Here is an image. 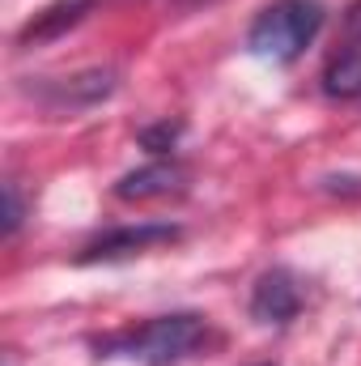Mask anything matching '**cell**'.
Wrapping results in <instances>:
<instances>
[{"instance_id": "cell-12", "label": "cell", "mask_w": 361, "mask_h": 366, "mask_svg": "<svg viewBox=\"0 0 361 366\" xmlns=\"http://www.w3.org/2000/svg\"><path fill=\"white\" fill-rule=\"evenodd\" d=\"M260 366H276V362H260Z\"/></svg>"}, {"instance_id": "cell-6", "label": "cell", "mask_w": 361, "mask_h": 366, "mask_svg": "<svg viewBox=\"0 0 361 366\" xmlns=\"http://www.w3.org/2000/svg\"><path fill=\"white\" fill-rule=\"evenodd\" d=\"M119 200L128 204H145V200H166V196H179L187 192V167H179L175 158H158V162H145L128 175H119L111 187Z\"/></svg>"}, {"instance_id": "cell-9", "label": "cell", "mask_w": 361, "mask_h": 366, "mask_svg": "<svg viewBox=\"0 0 361 366\" xmlns=\"http://www.w3.org/2000/svg\"><path fill=\"white\" fill-rule=\"evenodd\" d=\"M179 137H183V124L175 119H162V124H153V128H145L141 132V149H149V154H171L175 145H179Z\"/></svg>"}, {"instance_id": "cell-10", "label": "cell", "mask_w": 361, "mask_h": 366, "mask_svg": "<svg viewBox=\"0 0 361 366\" xmlns=\"http://www.w3.org/2000/svg\"><path fill=\"white\" fill-rule=\"evenodd\" d=\"M26 222V196H21V183L4 179V239H13Z\"/></svg>"}, {"instance_id": "cell-11", "label": "cell", "mask_w": 361, "mask_h": 366, "mask_svg": "<svg viewBox=\"0 0 361 366\" xmlns=\"http://www.w3.org/2000/svg\"><path fill=\"white\" fill-rule=\"evenodd\" d=\"M345 26H349V39L361 47V0L349 4V13H345Z\"/></svg>"}, {"instance_id": "cell-8", "label": "cell", "mask_w": 361, "mask_h": 366, "mask_svg": "<svg viewBox=\"0 0 361 366\" xmlns=\"http://www.w3.org/2000/svg\"><path fill=\"white\" fill-rule=\"evenodd\" d=\"M323 94L327 98H340V102L361 98V47L357 43L340 47L327 60V69H323Z\"/></svg>"}, {"instance_id": "cell-2", "label": "cell", "mask_w": 361, "mask_h": 366, "mask_svg": "<svg viewBox=\"0 0 361 366\" xmlns=\"http://www.w3.org/2000/svg\"><path fill=\"white\" fill-rule=\"evenodd\" d=\"M327 4L323 0H272L247 26V51L255 60L293 64L323 30Z\"/></svg>"}, {"instance_id": "cell-1", "label": "cell", "mask_w": 361, "mask_h": 366, "mask_svg": "<svg viewBox=\"0 0 361 366\" xmlns=\"http://www.w3.org/2000/svg\"><path fill=\"white\" fill-rule=\"evenodd\" d=\"M213 341H217V332L200 311H171V315L132 324L123 332H111V337L93 341V350H98V358H128L141 366H183L187 358L204 354Z\"/></svg>"}, {"instance_id": "cell-4", "label": "cell", "mask_w": 361, "mask_h": 366, "mask_svg": "<svg viewBox=\"0 0 361 366\" xmlns=\"http://www.w3.org/2000/svg\"><path fill=\"white\" fill-rule=\"evenodd\" d=\"M247 311H251V320L264 324V328H285V324H293L298 311H302V281H298V273L285 269V264L264 269V273L255 277V285H251Z\"/></svg>"}, {"instance_id": "cell-5", "label": "cell", "mask_w": 361, "mask_h": 366, "mask_svg": "<svg viewBox=\"0 0 361 366\" xmlns=\"http://www.w3.org/2000/svg\"><path fill=\"white\" fill-rule=\"evenodd\" d=\"M119 90V73L115 69H86V73H73V77H60V81H39L30 86V94L51 107V111H86L98 107L102 98Z\"/></svg>"}, {"instance_id": "cell-3", "label": "cell", "mask_w": 361, "mask_h": 366, "mask_svg": "<svg viewBox=\"0 0 361 366\" xmlns=\"http://www.w3.org/2000/svg\"><path fill=\"white\" fill-rule=\"evenodd\" d=\"M183 243L179 222H132V226H111L102 234H93L90 243L77 252V264H119V260H136L162 247Z\"/></svg>"}, {"instance_id": "cell-7", "label": "cell", "mask_w": 361, "mask_h": 366, "mask_svg": "<svg viewBox=\"0 0 361 366\" xmlns=\"http://www.w3.org/2000/svg\"><path fill=\"white\" fill-rule=\"evenodd\" d=\"M90 9H98V0H51L17 30V47H34V43H51V39L68 34L73 26H81L90 17Z\"/></svg>"}]
</instances>
